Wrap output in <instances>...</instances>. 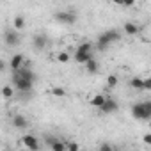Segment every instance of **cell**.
Returning a JSON list of instances; mask_svg holds the SVG:
<instances>
[{
	"label": "cell",
	"instance_id": "cell-22",
	"mask_svg": "<svg viewBox=\"0 0 151 151\" xmlns=\"http://www.w3.org/2000/svg\"><path fill=\"white\" fill-rule=\"evenodd\" d=\"M117 82H119L117 75H109V77H107V87H109V89L116 87V86H117Z\"/></svg>",
	"mask_w": 151,
	"mask_h": 151
},
{
	"label": "cell",
	"instance_id": "cell-16",
	"mask_svg": "<svg viewBox=\"0 0 151 151\" xmlns=\"http://www.w3.org/2000/svg\"><path fill=\"white\" fill-rule=\"evenodd\" d=\"M0 94H2V98H6V100H11L14 96V87L13 86H4L0 89Z\"/></svg>",
	"mask_w": 151,
	"mask_h": 151
},
{
	"label": "cell",
	"instance_id": "cell-19",
	"mask_svg": "<svg viewBox=\"0 0 151 151\" xmlns=\"http://www.w3.org/2000/svg\"><path fill=\"white\" fill-rule=\"evenodd\" d=\"M69 59H71V55H69L66 50H62V52H59V53H57V62H60V64H68V62H69Z\"/></svg>",
	"mask_w": 151,
	"mask_h": 151
},
{
	"label": "cell",
	"instance_id": "cell-3",
	"mask_svg": "<svg viewBox=\"0 0 151 151\" xmlns=\"http://www.w3.org/2000/svg\"><path fill=\"white\" fill-rule=\"evenodd\" d=\"M13 86H14V89L20 91V93H30L32 87H34V82H29V80H25L23 77H20V75L13 73Z\"/></svg>",
	"mask_w": 151,
	"mask_h": 151
},
{
	"label": "cell",
	"instance_id": "cell-26",
	"mask_svg": "<svg viewBox=\"0 0 151 151\" xmlns=\"http://www.w3.org/2000/svg\"><path fill=\"white\" fill-rule=\"evenodd\" d=\"M100 149H101V151H110V149H112V146H110L109 142H105V144H101V146H100Z\"/></svg>",
	"mask_w": 151,
	"mask_h": 151
},
{
	"label": "cell",
	"instance_id": "cell-27",
	"mask_svg": "<svg viewBox=\"0 0 151 151\" xmlns=\"http://www.w3.org/2000/svg\"><path fill=\"white\" fill-rule=\"evenodd\" d=\"M142 140H144L146 144H151V133H144V137H142Z\"/></svg>",
	"mask_w": 151,
	"mask_h": 151
},
{
	"label": "cell",
	"instance_id": "cell-13",
	"mask_svg": "<svg viewBox=\"0 0 151 151\" xmlns=\"http://www.w3.org/2000/svg\"><path fill=\"white\" fill-rule=\"evenodd\" d=\"M25 16H22V14H16L14 16V20H13V29L14 30H23L25 29Z\"/></svg>",
	"mask_w": 151,
	"mask_h": 151
},
{
	"label": "cell",
	"instance_id": "cell-23",
	"mask_svg": "<svg viewBox=\"0 0 151 151\" xmlns=\"http://www.w3.org/2000/svg\"><path fill=\"white\" fill-rule=\"evenodd\" d=\"M142 89H144V91H151V78H149V77L142 78Z\"/></svg>",
	"mask_w": 151,
	"mask_h": 151
},
{
	"label": "cell",
	"instance_id": "cell-18",
	"mask_svg": "<svg viewBox=\"0 0 151 151\" xmlns=\"http://www.w3.org/2000/svg\"><path fill=\"white\" fill-rule=\"evenodd\" d=\"M105 94H94L93 98H91V105L94 107V109H100L101 105H103V101H105Z\"/></svg>",
	"mask_w": 151,
	"mask_h": 151
},
{
	"label": "cell",
	"instance_id": "cell-29",
	"mask_svg": "<svg viewBox=\"0 0 151 151\" xmlns=\"http://www.w3.org/2000/svg\"><path fill=\"white\" fill-rule=\"evenodd\" d=\"M112 4H116V6H121V0H110Z\"/></svg>",
	"mask_w": 151,
	"mask_h": 151
},
{
	"label": "cell",
	"instance_id": "cell-11",
	"mask_svg": "<svg viewBox=\"0 0 151 151\" xmlns=\"http://www.w3.org/2000/svg\"><path fill=\"white\" fill-rule=\"evenodd\" d=\"M13 126H14L16 130H25V128L29 126V119H27L23 114H16V116L13 117Z\"/></svg>",
	"mask_w": 151,
	"mask_h": 151
},
{
	"label": "cell",
	"instance_id": "cell-8",
	"mask_svg": "<svg viewBox=\"0 0 151 151\" xmlns=\"http://www.w3.org/2000/svg\"><path fill=\"white\" fill-rule=\"evenodd\" d=\"M46 45H48V37H46L45 34H36V36L32 37V46H34L36 50H45Z\"/></svg>",
	"mask_w": 151,
	"mask_h": 151
},
{
	"label": "cell",
	"instance_id": "cell-10",
	"mask_svg": "<svg viewBox=\"0 0 151 151\" xmlns=\"http://www.w3.org/2000/svg\"><path fill=\"white\" fill-rule=\"evenodd\" d=\"M23 64H25V57H23L22 53H14V55L11 57V60H9V68H11L13 71L20 69Z\"/></svg>",
	"mask_w": 151,
	"mask_h": 151
},
{
	"label": "cell",
	"instance_id": "cell-21",
	"mask_svg": "<svg viewBox=\"0 0 151 151\" xmlns=\"http://www.w3.org/2000/svg\"><path fill=\"white\" fill-rule=\"evenodd\" d=\"M130 87L140 91V89H142V78H140V77H133V78L130 80Z\"/></svg>",
	"mask_w": 151,
	"mask_h": 151
},
{
	"label": "cell",
	"instance_id": "cell-7",
	"mask_svg": "<svg viewBox=\"0 0 151 151\" xmlns=\"http://www.w3.org/2000/svg\"><path fill=\"white\" fill-rule=\"evenodd\" d=\"M13 73H16V75H20V77H23L25 80H29V82H36L37 80V75L27 66V64H23L20 69H16V71H13Z\"/></svg>",
	"mask_w": 151,
	"mask_h": 151
},
{
	"label": "cell",
	"instance_id": "cell-24",
	"mask_svg": "<svg viewBox=\"0 0 151 151\" xmlns=\"http://www.w3.org/2000/svg\"><path fill=\"white\" fill-rule=\"evenodd\" d=\"M77 149H80L77 142H66V151H77Z\"/></svg>",
	"mask_w": 151,
	"mask_h": 151
},
{
	"label": "cell",
	"instance_id": "cell-12",
	"mask_svg": "<svg viewBox=\"0 0 151 151\" xmlns=\"http://www.w3.org/2000/svg\"><path fill=\"white\" fill-rule=\"evenodd\" d=\"M123 30H124L126 36H137V34L140 32V27H139L137 23H133V22H126L124 27H123Z\"/></svg>",
	"mask_w": 151,
	"mask_h": 151
},
{
	"label": "cell",
	"instance_id": "cell-14",
	"mask_svg": "<svg viewBox=\"0 0 151 151\" xmlns=\"http://www.w3.org/2000/svg\"><path fill=\"white\" fill-rule=\"evenodd\" d=\"M94 57V53L93 52H89V53H78V52H75V60H77L78 64H86L89 59H93Z\"/></svg>",
	"mask_w": 151,
	"mask_h": 151
},
{
	"label": "cell",
	"instance_id": "cell-17",
	"mask_svg": "<svg viewBox=\"0 0 151 151\" xmlns=\"http://www.w3.org/2000/svg\"><path fill=\"white\" fill-rule=\"evenodd\" d=\"M98 68H100V64H98V60L93 57V59H89L87 62H86V69H87V73H96L98 71Z\"/></svg>",
	"mask_w": 151,
	"mask_h": 151
},
{
	"label": "cell",
	"instance_id": "cell-5",
	"mask_svg": "<svg viewBox=\"0 0 151 151\" xmlns=\"http://www.w3.org/2000/svg\"><path fill=\"white\" fill-rule=\"evenodd\" d=\"M117 109H119L117 101H116L114 98H110V96H107L105 101H103V105L100 107V110H101L103 114H114V112H117Z\"/></svg>",
	"mask_w": 151,
	"mask_h": 151
},
{
	"label": "cell",
	"instance_id": "cell-15",
	"mask_svg": "<svg viewBox=\"0 0 151 151\" xmlns=\"http://www.w3.org/2000/svg\"><path fill=\"white\" fill-rule=\"evenodd\" d=\"M77 52L78 53H89V52H94V46H93V43L86 41V43H80L77 46Z\"/></svg>",
	"mask_w": 151,
	"mask_h": 151
},
{
	"label": "cell",
	"instance_id": "cell-1",
	"mask_svg": "<svg viewBox=\"0 0 151 151\" xmlns=\"http://www.w3.org/2000/svg\"><path fill=\"white\" fill-rule=\"evenodd\" d=\"M119 39H121V32L116 30V29H109V30L101 32L96 37V48L98 50H107L112 43H117Z\"/></svg>",
	"mask_w": 151,
	"mask_h": 151
},
{
	"label": "cell",
	"instance_id": "cell-4",
	"mask_svg": "<svg viewBox=\"0 0 151 151\" xmlns=\"http://www.w3.org/2000/svg\"><path fill=\"white\" fill-rule=\"evenodd\" d=\"M55 22L62 23V25H75V22H77V14H75L73 11H57L53 14Z\"/></svg>",
	"mask_w": 151,
	"mask_h": 151
},
{
	"label": "cell",
	"instance_id": "cell-6",
	"mask_svg": "<svg viewBox=\"0 0 151 151\" xmlns=\"http://www.w3.org/2000/svg\"><path fill=\"white\" fill-rule=\"evenodd\" d=\"M22 144H23L27 149H32V151L39 149V140H37V137L32 135V133H25V135L22 137Z\"/></svg>",
	"mask_w": 151,
	"mask_h": 151
},
{
	"label": "cell",
	"instance_id": "cell-28",
	"mask_svg": "<svg viewBox=\"0 0 151 151\" xmlns=\"http://www.w3.org/2000/svg\"><path fill=\"white\" fill-rule=\"evenodd\" d=\"M6 66H7V64H6V60H4V59H0V71H4V69H6Z\"/></svg>",
	"mask_w": 151,
	"mask_h": 151
},
{
	"label": "cell",
	"instance_id": "cell-20",
	"mask_svg": "<svg viewBox=\"0 0 151 151\" xmlns=\"http://www.w3.org/2000/svg\"><path fill=\"white\" fill-rule=\"evenodd\" d=\"M50 93H52V96H55V98H64V96L68 94L64 87H52Z\"/></svg>",
	"mask_w": 151,
	"mask_h": 151
},
{
	"label": "cell",
	"instance_id": "cell-2",
	"mask_svg": "<svg viewBox=\"0 0 151 151\" xmlns=\"http://www.w3.org/2000/svg\"><path fill=\"white\" fill-rule=\"evenodd\" d=\"M132 116H133V119L149 121L151 119V101H142V103L132 105Z\"/></svg>",
	"mask_w": 151,
	"mask_h": 151
},
{
	"label": "cell",
	"instance_id": "cell-25",
	"mask_svg": "<svg viewBox=\"0 0 151 151\" xmlns=\"http://www.w3.org/2000/svg\"><path fill=\"white\" fill-rule=\"evenodd\" d=\"M135 2L137 0H121V6L123 7H132V6H135Z\"/></svg>",
	"mask_w": 151,
	"mask_h": 151
},
{
	"label": "cell",
	"instance_id": "cell-9",
	"mask_svg": "<svg viewBox=\"0 0 151 151\" xmlns=\"http://www.w3.org/2000/svg\"><path fill=\"white\" fill-rule=\"evenodd\" d=\"M4 41H6L7 46H16V45L20 43V36H18L16 30H7V32L4 34Z\"/></svg>",
	"mask_w": 151,
	"mask_h": 151
}]
</instances>
